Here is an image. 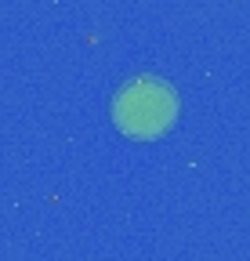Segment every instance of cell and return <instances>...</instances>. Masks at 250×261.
<instances>
[{
	"instance_id": "obj_1",
	"label": "cell",
	"mask_w": 250,
	"mask_h": 261,
	"mask_svg": "<svg viewBox=\"0 0 250 261\" xmlns=\"http://www.w3.org/2000/svg\"><path fill=\"white\" fill-rule=\"evenodd\" d=\"M113 120L131 138H156L178 120V94L156 76H134L116 91Z\"/></svg>"
}]
</instances>
